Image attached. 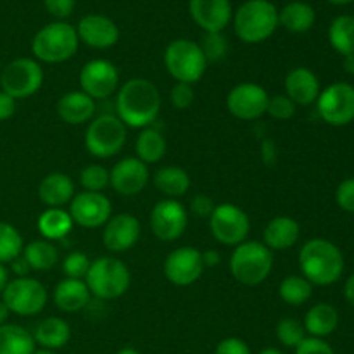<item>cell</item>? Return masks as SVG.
I'll return each instance as SVG.
<instances>
[{
	"instance_id": "cell-1",
	"label": "cell",
	"mask_w": 354,
	"mask_h": 354,
	"mask_svg": "<svg viewBox=\"0 0 354 354\" xmlns=\"http://www.w3.org/2000/svg\"><path fill=\"white\" fill-rule=\"evenodd\" d=\"M114 106L116 116L123 121L124 127L144 130L158 120L161 95L158 86L147 78H131L118 90Z\"/></svg>"
},
{
	"instance_id": "cell-2",
	"label": "cell",
	"mask_w": 354,
	"mask_h": 354,
	"mask_svg": "<svg viewBox=\"0 0 354 354\" xmlns=\"http://www.w3.org/2000/svg\"><path fill=\"white\" fill-rule=\"evenodd\" d=\"M299 268L311 286H332L344 272V256L334 242L311 239L299 251Z\"/></svg>"
},
{
	"instance_id": "cell-3",
	"label": "cell",
	"mask_w": 354,
	"mask_h": 354,
	"mask_svg": "<svg viewBox=\"0 0 354 354\" xmlns=\"http://www.w3.org/2000/svg\"><path fill=\"white\" fill-rule=\"evenodd\" d=\"M279 28V9L270 0H248L234 14L235 35L244 44H261Z\"/></svg>"
},
{
	"instance_id": "cell-4",
	"label": "cell",
	"mask_w": 354,
	"mask_h": 354,
	"mask_svg": "<svg viewBox=\"0 0 354 354\" xmlns=\"http://www.w3.org/2000/svg\"><path fill=\"white\" fill-rule=\"evenodd\" d=\"M85 283L93 297L113 301L127 294V290L130 289L131 275L128 266L121 259L113 256H100L90 265Z\"/></svg>"
},
{
	"instance_id": "cell-5",
	"label": "cell",
	"mask_w": 354,
	"mask_h": 354,
	"mask_svg": "<svg viewBox=\"0 0 354 354\" xmlns=\"http://www.w3.org/2000/svg\"><path fill=\"white\" fill-rule=\"evenodd\" d=\"M80 45L76 28L64 21L45 24L33 37L31 52L35 57L47 64H59L69 61L76 54Z\"/></svg>"
},
{
	"instance_id": "cell-6",
	"label": "cell",
	"mask_w": 354,
	"mask_h": 354,
	"mask_svg": "<svg viewBox=\"0 0 354 354\" xmlns=\"http://www.w3.org/2000/svg\"><path fill=\"white\" fill-rule=\"evenodd\" d=\"M272 270L273 252L263 242L245 241L234 248L230 256V272L242 286H259L268 279Z\"/></svg>"
},
{
	"instance_id": "cell-7",
	"label": "cell",
	"mask_w": 354,
	"mask_h": 354,
	"mask_svg": "<svg viewBox=\"0 0 354 354\" xmlns=\"http://www.w3.org/2000/svg\"><path fill=\"white\" fill-rule=\"evenodd\" d=\"M165 66L175 82L194 85L206 73L207 61L199 44L187 38H178L166 47Z\"/></svg>"
},
{
	"instance_id": "cell-8",
	"label": "cell",
	"mask_w": 354,
	"mask_h": 354,
	"mask_svg": "<svg viewBox=\"0 0 354 354\" xmlns=\"http://www.w3.org/2000/svg\"><path fill=\"white\" fill-rule=\"evenodd\" d=\"M127 137V127L116 114H102L86 127L85 147L93 158L109 159L124 147Z\"/></svg>"
},
{
	"instance_id": "cell-9",
	"label": "cell",
	"mask_w": 354,
	"mask_h": 354,
	"mask_svg": "<svg viewBox=\"0 0 354 354\" xmlns=\"http://www.w3.org/2000/svg\"><path fill=\"white\" fill-rule=\"evenodd\" d=\"M2 301L10 313L19 317H35L47 306L48 294L41 282L31 277H16L9 280L2 292Z\"/></svg>"
},
{
	"instance_id": "cell-10",
	"label": "cell",
	"mask_w": 354,
	"mask_h": 354,
	"mask_svg": "<svg viewBox=\"0 0 354 354\" xmlns=\"http://www.w3.org/2000/svg\"><path fill=\"white\" fill-rule=\"evenodd\" d=\"M0 85L12 99H28L44 85V69L35 59L17 57L2 68Z\"/></svg>"
},
{
	"instance_id": "cell-11",
	"label": "cell",
	"mask_w": 354,
	"mask_h": 354,
	"mask_svg": "<svg viewBox=\"0 0 354 354\" xmlns=\"http://www.w3.org/2000/svg\"><path fill=\"white\" fill-rule=\"evenodd\" d=\"M209 230L214 241L235 248L248 241V235L251 232V220L248 213L237 204L223 203L218 204L211 213Z\"/></svg>"
},
{
	"instance_id": "cell-12",
	"label": "cell",
	"mask_w": 354,
	"mask_h": 354,
	"mask_svg": "<svg viewBox=\"0 0 354 354\" xmlns=\"http://www.w3.org/2000/svg\"><path fill=\"white\" fill-rule=\"evenodd\" d=\"M322 120L330 127H346L354 120V86L349 83H332L322 90L317 99Z\"/></svg>"
},
{
	"instance_id": "cell-13",
	"label": "cell",
	"mask_w": 354,
	"mask_h": 354,
	"mask_svg": "<svg viewBox=\"0 0 354 354\" xmlns=\"http://www.w3.org/2000/svg\"><path fill=\"white\" fill-rule=\"evenodd\" d=\"M270 95L261 85L252 82L239 83L228 92L227 109L237 120L254 121L266 114Z\"/></svg>"
},
{
	"instance_id": "cell-14",
	"label": "cell",
	"mask_w": 354,
	"mask_h": 354,
	"mask_svg": "<svg viewBox=\"0 0 354 354\" xmlns=\"http://www.w3.org/2000/svg\"><path fill=\"white\" fill-rule=\"evenodd\" d=\"M151 230L159 241L173 242L180 239L189 225V213L176 199H162L151 211Z\"/></svg>"
},
{
	"instance_id": "cell-15",
	"label": "cell",
	"mask_w": 354,
	"mask_h": 354,
	"mask_svg": "<svg viewBox=\"0 0 354 354\" xmlns=\"http://www.w3.org/2000/svg\"><path fill=\"white\" fill-rule=\"evenodd\" d=\"M120 85L118 68L107 59H92L80 71L82 92L93 100H102L113 95Z\"/></svg>"
},
{
	"instance_id": "cell-16",
	"label": "cell",
	"mask_w": 354,
	"mask_h": 354,
	"mask_svg": "<svg viewBox=\"0 0 354 354\" xmlns=\"http://www.w3.org/2000/svg\"><path fill=\"white\" fill-rule=\"evenodd\" d=\"M68 213L71 214L73 223L83 228H99L107 223L113 216V206L109 197L102 192H83L75 194L69 203Z\"/></svg>"
},
{
	"instance_id": "cell-17",
	"label": "cell",
	"mask_w": 354,
	"mask_h": 354,
	"mask_svg": "<svg viewBox=\"0 0 354 354\" xmlns=\"http://www.w3.org/2000/svg\"><path fill=\"white\" fill-rule=\"evenodd\" d=\"M203 272V252L190 245L176 248L169 252L165 261V275L173 286H192L201 279Z\"/></svg>"
},
{
	"instance_id": "cell-18",
	"label": "cell",
	"mask_w": 354,
	"mask_h": 354,
	"mask_svg": "<svg viewBox=\"0 0 354 354\" xmlns=\"http://www.w3.org/2000/svg\"><path fill=\"white\" fill-rule=\"evenodd\" d=\"M149 183V166L138 158H124L109 171V185L120 196L131 197L140 194Z\"/></svg>"
},
{
	"instance_id": "cell-19",
	"label": "cell",
	"mask_w": 354,
	"mask_h": 354,
	"mask_svg": "<svg viewBox=\"0 0 354 354\" xmlns=\"http://www.w3.org/2000/svg\"><path fill=\"white\" fill-rule=\"evenodd\" d=\"M142 234L140 221L130 213H121L111 216L104 225L102 244L111 252L130 251L138 242Z\"/></svg>"
},
{
	"instance_id": "cell-20",
	"label": "cell",
	"mask_w": 354,
	"mask_h": 354,
	"mask_svg": "<svg viewBox=\"0 0 354 354\" xmlns=\"http://www.w3.org/2000/svg\"><path fill=\"white\" fill-rule=\"evenodd\" d=\"M80 41L92 48H111L120 40V28L111 17L102 14H88L82 17L76 26Z\"/></svg>"
},
{
	"instance_id": "cell-21",
	"label": "cell",
	"mask_w": 354,
	"mask_h": 354,
	"mask_svg": "<svg viewBox=\"0 0 354 354\" xmlns=\"http://www.w3.org/2000/svg\"><path fill=\"white\" fill-rule=\"evenodd\" d=\"M192 19L206 33H221L230 24V0H189Z\"/></svg>"
},
{
	"instance_id": "cell-22",
	"label": "cell",
	"mask_w": 354,
	"mask_h": 354,
	"mask_svg": "<svg viewBox=\"0 0 354 354\" xmlns=\"http://www.w3.org/2000/svg\"><path fill=\"white\" fill-rule=\"evenodd\" d=\"M286 95L296 106H310L320 95L318 76L308 68H294L286 76Z\"/></svg>"
},
{
	"instance_id": "cell-23",
	"label": "cell",
	"mask_w": 354,
	"mask_h": 354,
	"mask_svg": "<svg viewBox=\"0 0 354 354\" xmlns=\"http://www.w3.org/2000/svg\"><path fill=\"white\" fill-rule=\"evenodd\" d=\"M57 114L64 123L73 124H83L90 123L95 114L97 106L95 100L92 97L86 95L82 90H73V92L64 93L61 99L57 100Z\"/></svg>"
},
{
	"instance_id": "cell-24",
	"label": "cell",
	"mask_w": 354,
	"mask_h": 354,
	"mask_svg": "<svg viewBox=\"0 0 354 354\" xmlns=\"http://www.w3.org/2000/svg\"><path fill=\"white\" fill-rule=\"evenodd\" d=\"M301 228L294 218L290 216H275L268 221L263 232V244L270 251H287L294 248L299 241Z\"/></svg>"
},
{
	"instance_id": "cell-25",
	"label": "cell",
	"mask_w": 354,
	"mask_h": 354,
	"mask_svg": "<svg viewBox=\"0 0 354 354\" xmlns=\"http://www.w3.org/2000/svg\"><path fill=\"white\" fill-rule=\"evenodd\" d=\"M75 194V183L66 173H48L38 185V197L47 207H64Z\"/></svg>"
},
{
	"instance_id": "cell-26",
	"label": "cell",
	"mask_w": 354,
	"mask_h": 354,
	"mask_svg": "<svg viewBox=\"0 0 354 354\" xmlns=\"http://www.w3.org/2000/svg\"><path fill=\"white\" fill-rule=\"evenodd\" d=\"M88 287L85 280L78 279H64L55 286L54 289V303L64 313H76L88 306L90 303Z\"/></svg>"
},
{
	"instance_id": "cell-27",
	"label": "cell",
	"mask_w": 354,
	"mask_h": 354,
	"mask_svg": "<svg viewBox=\"0 0 354 354\" xmlns=\"http://www.w3.org/2000/svg\"><path fill=\"white\" fill-rule=\"evenodd\" d=\"M33 339L41 349L55 351V349L64 348L71 339V328L66 320L59 317L44 318L37 325L33 332Z\"/></svg>"
},
{
	"instance_id": "cell-28",
	"label": "cell",
	"mask_w": 354,
	"mask_h": 354,
	"mask_svg": "<svg viewBox=\"0 0 354 354\" xmlns=\"http://www.w3.org/2000/svg\"><path fill=\"white\" fill-rule=\"evenodd\" d=\"M339 325V313L332 304L317 303L308 310L304 317V330L310 334V337L324 339L330 335Z\"/></svg>"
},
{
	"instance_id": "cell-29",
	"label": "cell",
	"mask_w": 354,
	"mask_h": 354,
	"mask_svg": "<svg viewBox=\"0 0 354 354\" xmlns=\"http://www.w3.org/2000/svg\"><path fill=\"white\" fill-rule=\"evenodd\" d=\"M73 218L64 207H47L38 216L37 227L41 237L48 242L62 241L73 230Z\"/></svg>"
},
{
	"instance_id": "cell-30",
	"label": "cell",
	"mask_w": 354,
	"mask_h": 354,
	"mask_svg": "<svg viewBox=\"0 0 354 354\" xmlns=\"http://www.w3.org/2000/svg\"><path fill=\"white\" fill-rule=\"evenodd\" d=\"M315 19H317V14L313 7L301 0L289 2L282 7V10H279V24H282L290 33H304L311 30Z\"/></svg>"
},
{
	"instance_id": "cell-31",
	"label": "cell",
	"mask_w": 354,
	"mask_h": 354,
	"mask_svg": "<svg viewBox=\"0 0 354 354\" xmlns=\"http://www.w3.org/2000/svg\"><path fill=\"white\" fill-rule=\"evenodd\" d=\"M37 342L33 334L21 325H0V354H33Z\"/></svg>"
},
{
	"instance_id": "cell-32",
	"label": "cell",
	"mask_w": 354,
	"mask_h": 354,
	"mask_svg": "<svg viewBox=\"0 0 354 354\" xmlns=\"http://www.w3.org/2000/svg\"><path fill=\"white\" fill-rule=\"evenodd\" d=\"M154 185L168 199H178L189 192L190 176L185 169L178 166H165L156 171Z\"/></svg>"
},
{
	"instance_id": "cell-33",
	"label": "cell",
	"mask_w": 354,
	"mask_h": 354,
	"mask_svg": "<svg viewBox=\"0 0 354 354\" xmlns=\"http://www.w3.org/2000/svg\"><path fill=\"white\" fill-rule=\"evenodd\" d=\"M137 158L145 165H156L166 156V138L156 128L147 127L138 133L135 142Z\"/></svg>"
},
{
	"instance_id": "cell-34",
	"label": "cell",
	"mask_w": 354,
	"mask_h": 354,
	"mask_svg": "<svg viewBox=\"0 0 354 354\" xmlns=\"http://www.w3.org/2000/svg\"><path fill=\"white\" fill-rule=\"evenodd\" d=\"M23 258L33 272H47L59 261V251L52 242L33 241L23 249Z\"/></svg>"
},
{
	"instance_id": "cell-35",
	"label": "cell",
	"mask_w": 354,
	"mask_h": 354,
	"mask_svg": "<svg viewBox=\"0 0 354 354\" xmlns=\"http://www.w3.org/2000/svg\"><path fill=\"white\" fill-rule=\"evenodd\" d=\"M330 45L341 55L354 54V16H339L328 28Z\"/></svg>"
},
{
	"instance_id": "cell-36",
	"label": "cell",
	"mask_w": 354,
	"mask_h": 354,
	"mask_svg": "<svg viewBox=\"0 0 354 354\" xmlns=\"http://www.w3.org/2000/svg\"><path fill=\"white\" fill-rule=\"evenodd\" d=\"M313 294V286L301 275H289L280 282L279 296L289 306H303Z\"/></svg>"
},
{
	"instance_id": "cell-37",
	"label": "cell",
	"mask_w": 354,
	"mask_h": 354,
	"mask_svg": "<svg viewBox=\"0 0 354 354\" xmlns=\"http://www.w3.org/2000/svg\"><path fill=\"white\" fill-rule=\"evenodd\" d=\"M24 242L19 230L10 223L0 221V263H12L23 254Z\"/></svg>"
},
{
	"instance_id": "cell-38",
	"label": "cell",
	"mask_w": 354,
	"mask_h": 354,
	"mask_svg": "<svg viewBox=\"0 0 354 354\" xmlns=\"http://www.w3.org/2000/svg\"><path fill=\"white\" fill-rule=\"evenodd\" d=\"M277 339L286 348L296 349L306 339V330L296 318H282L277 325Z\"/></svg>"
},
{
	"instance_id": "cell-39",
	"label": "cell",
	"mask_w": 354,
	"mask_h": 354,
	"mask_svg": "<svg viewBox=\"0 0 354 354\" xmlns=\"http://www.w3.org/2000/svg\"><path fill=\"white\" fill-rule=\"evenodd\" d=\"M80 183L86 192H102L109 187V169L102 165H88L80 171Z\"/></svg>"
},
{
	"instance_id": "cell-40",
	"label": "cell",
	"mask_w": 354,
	"mask_h": 354,
	"mask_svg": "<svg viewBox=\"0 0 354 354\" xmlns=\"http://www.w3.org/2000/svg\"><path fill=\"white\" fill-rule=\"evenodd\" d=\"M199 45L207 62L223 61L228 52V41L223 33H206Z\"/></svg>"
},
{
	"instance_id": "cell-41",
	"label": "cell",
	"mask_w": 354,
	"mask_h": 354,
	"mask_svg": "<svg viewBox=\"0 0 354 354\" xmlns=\"http://www.w3.org/2000/svg\"><path fill=\"white\" fill-rule=\"evenodd\" d=\"M90 265H92V261H90L85 252L75 251L69 252L64 258V261H62V272L66 273V279L83 280L86 277V273H88Z\"/></svg>"
},
{
	"instance_id": "cell-42",
	"label": "cell",
	"mask_w": 354,
	"mask_h": 354,
	"mask_svg": "<svg viewBox=\"0 0 354 354\" xmlns=\"http://www.w3.org/2000/svg\"><path fill=\"white\" fill-rule=\"evenodd\" d=\"M296 104L286 95V93H277V95L270 97L268 107H266V114L279 121H287L296 114Z\"/></svg>"
},
{
	"instance_id": "cell-43",
	"label": "cell",
	"mask_w": 354,
	"mask_h": 354,
	"mask_svg": "<svg viewBox=\"0 0 354 354\" xmlns=\"http://www.w3.org/2000/svg\"><path fill=\"white\" fill-rule=\"evenodd\" d=\"M194 97H196V93H194L192 85H189V83L176 82L175 85L171 86V92H169V100H171V106L175 107V109H180V111L189 109V107L194 104Z\"/></svg>"
},
{
	"instance_id": "cell-44",
	"label": "cell",
	"mask_w": 354,
	"mask_h": 354,
	"mask_svg": "<svg viewBox=\"0 0 354 354\" xmlns=\"http://www.w3.org/2000/svg\"><path fill=\"white\" fill-rule=\"evenodd\" d=\"M335 201L339 207L348 213H354V178H348L337 187L335 192Z\"/></svg>"
},
{
	"instance_id": "cell-45",
	"label": "cell",
	"mask_w": 354,
	"mask_h": 354,
	"mask_svg": "<svg viewBox=\"0 0 354 354\" xmlns=\"http://www.w3.org/2000/svg\"><path fill=\"white\" fill-rule=\"evenodd\" d=\"M296 354H335V351L324 339L306 337L296 348Z\"/></svg>"
},
{
	"instance_id": "cell-46",
	"label": "cell",
	"mask_w": 354,
	"mask_h": 354,
	"mask_svg": "<svg viewBox=\"0 0 354 354\" xmlns=\"http://www.w3.org/2000/svg\"><path fill=\"white\" fill-rule=\"evenodd\" d=\"M44 3L50 16L57 17V19H66L75 10L76 0H44Z\"/></svg>"
},
{
	"instance_id": "cell-47",
	"label": "cell",
	"mask_w": 354,
	"mask_h": 354,
	"mask_svg": "<svg viewBox=\"0 0 354 354\" xmlns=\"http://www.w3.org/2000/svg\"><path fill=\"white\" fill-rule=\"evenodd\" d=\"M214 354H252L251 348L239 337H227L216 346Z\"/></svg>"
},
{
	"instance_id": "cell-48",
	"label": "cell",
	"mask_w": 354,
	"mask_h": 354,
	"mask_svg": "<svg viewBox=\"0 0 354 354\" xmlns=\"http://www.w3.org/2000/svg\"><path fill=\"white\" fill-rule=\"evenodd\" d=\"M214 207H216V204H214L213 199H211L209 196H206V194H199V196H196L190 201V211L199 218H209L211 213L214 211Z\"/></svg>"
},
{
	"instance_id": "cell-49",
	"label": "cell",
	"mask_w": 354,
	"mask_h": 354,
	"mask_svg": "<svg viewBox=\"0 0 354 354\" xmlns=\"http://www.w3.org/2000/svg\"><path fill=\"white\" fill-rule=\"evenodd\" d=\"M16 113V99L0 90V121H7Z\"/></svg>"
},
{
	"instance_id": "cell-50",
	"label": "cell",
	"mask_w": 354,
	"mask_h": 354,
	"mask_svg": "<svg viewBox=\"0 0 354 354\" xmlns=\"http://www.w3.org/2000/svg\"><path fill=\"white\" fill-rule=\"evenodd\" d=\"M261 159L265 165L273 166L277 162V145L273 140H263L261 144Z\"/></svg>"
},
{
	"instance_id": "cell-51",
	"label": "cell",
	"mask_w": 354,
	"mask_h": 354,
	"mask_svg": "<svg viewBox=\"0 0 354 354\" xmlns=\"http://www.w3.org/2000/svg\"><path fill=\"white\" fill-rule=\"evenodd\" d=\"M221 261V254L216 251V249H207V251L203 252V263L204 268H213V266H218Z\"/></svg>"
},
{
	"instance_id": "cell-52",
	"label": "cell",
	"mask_w": 354,
	"mask_h": 354,
	"mask_svg": "<svg viewBox=\"0 0 354 354\" xmlns=\"http://www.w3.org/2000/svg\"><path fill=\"white\" fill-rule=\"evenodd\" d=\"M10 265H12V272L16 273L17 277H28V273L31 272V268H30V266H28V263L24 261L23 256H19V258H17V259H14V261L10 263Z\"/></svg>"
},
{
	"instance_id": "cell-53",
	"label": "cell",
	"mask_w": 354,
	"mask_h": 354,
	"mask_svg": "<svg viewBox=\"0 0 354 354\" xmlns=\"http://www.w3.org/2000/svg\"><path fill=\"white\" fill-rule=\"evenodd\" d=\"M344 296L346 299L351 303V306H354V273L351 277L348 279V282H346V287H344Z\"/></svg>"
},
{
	"instance_id": "cell-54",
	"label": "cell",
	"mask_w": 354,
	"mask_h": 354,
	"mask_svg": "<svg viewBox=\"0 0 354 354\" xmlns=\"http://www.w3.org/2000/svg\"><path fill=\"white\" fill-rule=\"evenodd\" d=\"M7 283H9V270L6 268V265H2V263H0V294L3 292V289L7 287Z\"/></svg>"
},
{
	"instance_id": "cell-55",
	"label": "cell",
	"mask_w": 354,
	"mask_h": 354,
	"mask_svg": "<svg viewBox=\"0 0 354 354\" xmlns=\"http://www.w3.org/2000/svg\"><path fill=\"white\" fill-rule=\"evenodd\" d=\"M344 71L354 75V54L344 55Z\"/></svg>"
},
{
	"instance_id": "cell-56",
	"label": "cell",
	"mask_w": 354,
	"mask_h": 354,
	"mask_svg": "<svg viewBox=\"0 0 354 354\" xmlns=\"http://www.w3.org/2000/svg\"><path fill=\"white\" fill-rule=\"evenodd\" d=\"M9 315H10L9 308H7L6 303H3V301L0 299V325L7 324V318H9Z\"/></svg>"
},
{
	"instance_id": "cell-57",
	"label": "cell",
	"mask_w": 354,
	"mask_h": 354,
	"mask_svg": "<svg viewBox=\"0 0 354 354\" xmlns=\"http://www.w3.org/2000/svg\"><path fill=\"white\" fill-rule=\"evenodd\" d=\"M258 354H283V353L280 351L279 348H265L263 351H259Z\"/></svg>"
},
{
	"instance_id": "cell-58",
	"label": "cell",
	"mask_w": 354,
	"mask_h": 354,
	"mask_svg": "<svg viewBox=\"0 0 354 354\" xmlns=\"http://www.w3.org/2000/svg\"><path fill=\"white\" fill-rule=\"evenodd\" d=\"M116 354H140V351H137L135 348H121Z\"/></svg>"
},
{
	"instance_id": "cell-59",
	"label": "cell",
	"mask_w": 354,
	"mask_h": 354,
	"mask_svg": "<svg viewBox=\"0 0 354 354\" xmlns=\"http://www.w3.org/2000/svg\"><path fill=\"white\" fill-rule=\"evenodd\" d=\"M328 2L335 3V6H346V3L353 2V0H328Z\"/></svg>"
},
{
	"instance_id": "cell-60",
	"label": "cell",
	"mask_w": 354,
	"mask_h": 354,
	"mask_svg": "<svg viewBox=\"0 0 354 354\" xmlns=\"http://www.w3.org/2000/svg\"><path fill=\"white\" fill-rule=\"evenodd\" d=\"M33 354H57L55 351H48V349H38V351H35Z\"/></svg>"
},
{
	"instance_id": "cell-61",
	"label": "cell",
	"mask_w": 354,
	"mask_h": 354,
	"mask_svg": "<svg viewBox=\"0 0 354 354\" xmlns=\"http://www.w3.org/2000/svg\"><path fill=\"white\" fill-rule=\"evenodd\" d=\"M0 73H2V62H0Z\"/></svg>"
}]
</instances>
